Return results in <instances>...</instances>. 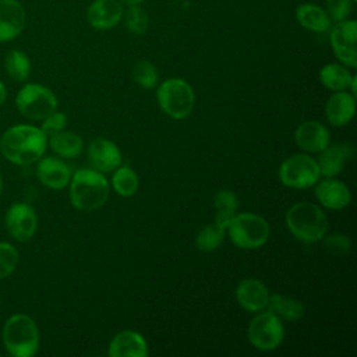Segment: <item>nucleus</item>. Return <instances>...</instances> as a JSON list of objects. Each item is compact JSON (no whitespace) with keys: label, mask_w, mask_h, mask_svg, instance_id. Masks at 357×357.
Masks as SVG:
<instances>
[{"label":"nucleus","mask_w":357,"mask_h":357,"mask_svg":"<svg viewBox=\"0 0 357 357\" xmlns=\"http://www.w3.org/2000/svg\"><path fill=\"white\" fill-rule=\"evenodd\" d=\"M47 137L40 127L15 124L0 137V152L6 160L18 166L36 163L46 152Z\"/></svg>","instance_id":"f257e3e1"},{"label":"nucleus","mask_w":357,"mask_h":357,"mask_svg":"<svg viewBox=\"0 0 357 357\" xmlns=\"http://www.w3.org/2000/svg\"><path fill=\"white\" fill-rule=\"evenodd\" d=\"M71 205L81 212H93L107 201L110 187L103 173L95 169L77 170L68 183Z\"/></svg>","instance_id":"f03ea898"},{"label":"nucleus","mask_w":357,"mask_h":357,"mask_svg":"<svg viewBox=\"0 0 357 357\" xmlns=\"http://www.w3.org/2000/svg\"><path fill=\"white\" fill-rule=\"evenodd\" d=\"M284 223L293 237L304 243H317L328 231V216L317 204L301 201L291 205L286 215Z\"/></svg>","instance_id":"7ed1b4c3"},{"label":"nucleus","mask_w":357,"mask_h":357,"mask_svg":"<svg viewBox=\"0 0 357 357\" xmlns=\"http://www.w3.org/2000/svg\"><path fill=\"white\" fill-rule=\"evenodd\" d=\"M6 351L13 357H33L39 350V328L28 314L17 312L7 318L1 331Z\"/></svg>","instance_id":"20e7f679"},{"label":"nucleus","mask_w":357,"mask_h":357,"mask_svg":"<svg viewBox=\"0 0 357 357\" xmlns=\"http://www.w3.org/2000/svg\"><path fill=\"white\" fill-rule=\"evenodd\" d=\"M230 241L241 250H257L262 247L269 238L268 222L251 212L236 213L226 229Z\"/></svg>","instance_id":"39448f33"},{"label":"nucleus","mask_w":357,"mask_h":357,"mask_svg":"<svg viewBox=\"0 0 357 357\" xmlns=\"http://www.w3.org/2000/svg\"><path fill=\"white\" fill-rule=\"evenodd\" d=\"M156 100L169 117L184 120L194 109L195 93L187 81L181 78H169L158 86Z\"/></svg>","instance_id":"423d86ee"},{"label":"nucleus","mask_w":357,"mask_h":357,"mask_svg":"<svg viewBox=\"0 0 357 357\" xmlns=\"http://www.w3.org/2000/svg\"><path fill=\"white\" fill-rule=\"evenodd\" d=\"M18 112L28 120H43L57 110V98L52 89L42 84H25L15 96Z\"/></svg>","instance_id":"0eeeda50"},{"label":"nucleus","mask_w":357,"mask_h":357,"mask_svg":"<svg viewBox=\"0 0 357 357\" xmlns=\"http://www.w3.org/2000/svg\"><path fill=\"white\" fill-rule=\"evenodd\" d=\"M321 178L317 160L307 153H296L286 158L279 167V180L283 185L307 190Z\"/></svg>","instance_id":"6e6552de"},{"label":"nucleus","mask_w":357,"mask_h":357,"mask_svg":"<svg viewBox=\"0 0 357 357\" xmlns=\"http://www.w3.org/2000/svg\"><path fill=\"white\" fill-rule=\"evenodd\" d=\"M247 336L257 350L272 351L278 349L284 339L282 319L269 310L259 311V314L250 321Z\"/></svg>","instance_id":"1a4fd4ad"},{"label":"nucleus","mask_w":357,"mask_h":357,"mask_svg":"<svg viewBox=\"0 0 357 357\" xmlns=\"http://www.w3.org/2000/svg\"><path fill=\"white\" fill-rule=\"evenodd\" d=\"M357 22L354 20L337 21L329 32V42L332 50L339 61L346 67H357Z\"/></svg>","instance_id":"9d476101"},{"label":"nucleus","mask_w":357,"mask_h":357,"mask_svg":"<svg viewBox=\"0 0 357 357\" xmlns=\"http://www.w3.org/2000/svg\"><path fill=\"white\" fill-rule=\"evenodd\" d=\"M4 227L17 241H28L38 229V215L26 202H15L8 206L4 216Z\"/></svg>","instance_id":"9b49d317"},{"label":"nucleus","mask_w":357,"mask_h":357,"mask_svg":"<svg viewBox=\"0 0 357 357\" xmlns=\"http://www.w3.org/2000/svg\"><path fill=\"white\" fill-rule=\"evenodd\" d=\"M26 13L18 0H0V43L11 42L21 35Z\"/></svg>","instance_id":"f8f14e48"},{"label":"nucleus","mask_w":357,"mask_h":357,"mask_svg":"<svg viewBox=\"0 0 357 357\" xmlns=\"http://www.w3.org/2000/svg\"><path fill=\"white\" fill-rule=\"evenodd\" d=\"M88 160L92 169L100 173H112L123 163V156L113 141L96 138L89 144Z\"/></svg>","instance_id":"ddd939ff"},{"label":"nucleus","mask_w":357,"mask_h":357,"mask_svg":"<svg viewBox=\"0 0 357 357\" xmlns=\"http://www.w3.org/2000/svg\"><path fill=\"white\" fill-rule=\"evenodd\" d=\"M314 194L324 208L332 211H340L346 208L351 201V194L346 183L335 177H325L324 180H318L315 183Z\"/></svg>","instance_id":"4468645a"},{"label":"nucleus","mask_w":357,"mask_h":357,"mask_svg":"<svg viewBox=\"0 0 357 357\" xmlns=\"http://www.w3.org/2000/svg\"><path fill=\"white\" fill-rule=\"evenodd\" d=\"M271 293L259 279H243L236 287V298L240 307L248 312H259L268 308Z\"/></svg>","instance_id":"2eb2a0df"},{"label":"nucleus","mask_w":357,"mask_h":357,"mask_svg":"<svg viewBox=\"0 0 357 357\" xmlns=\"http://www.w3.org/2000/svg\"><path fill=\"white\" fill-rule=\"evenodd\" d=\"M123 13V3L119 0H95L88 7L86 20L92 28L107 31L120 24Z\"/></svg>","instance_id":"dca6fc26"},{"label":"nucleus","mask_w":357,"mask_h":357,"mask_svg":"<svg viewBox=\"0 0 357 357\" xmlns=\"http://www.w3.org/2000/svg\"><path fill=\"white\" fill-rule=\"evenodd\" d=\"M294 141L303 151L319 153L331 144V134L322 123L307 120L296 128Z\"/></svg>","instance_id":"f3484780"},{"label":"nucleus","mask_w":357,"mask_h":357,"mask_svg":"<svg viewBox=\"0 0 357 357\" xmlns=\"http://www.w3.org/2000/svg\"><path fill=\"white\" fill-rule=\"evenodd\" d=\"M36 177L38 180L50 190H63L71 180V170L61 159L46 156L36 162Z\"/></svg>","instance_id":"a211bd4d"},{"label":"nucleus","mask_w":357,"mask_h":357,"mask_svg":"<svg viewBox=\"0 0 357 357\" xmlns=\"http://www.w3.org/2000/svg\"><path fill=\"white\" fill-rule=\"evenodd\" d=\"M354 148L350 144L328 145L319 152L317 160L319 173L324 177H336L344 169V165L353 158Z\"/></svg>","instance_id":"6ab92c4d"},{"label":"nucleus","mask_w":357,"mask_h":357,"mask_svg":"<svg viewBox=\"0 0 357 357\" xmlns=\"http://www.w3.org/2000/svg\"><path fill=\"white\" fill-rule=\"evenodd\" d=\"M107 354L110 357H146L148 343L137 331H120L112 339Z\"/></svg>","instance_id":"aec40b11"},{"label":"nucleus","mask_w":357,"mask_h":357,"mask_svg":"<svg viewBox=\"0 0 357 357\" xmlns=\"http://www.w3.org/2000/svg\"><path fill=\"white\" fill-rule=\"evenodd\" d=\"M356 113V96L347 91L333 92L325 105L328 121L335 127L347 126Z\"/></svg>","instance_id":"412c9836"},{"label":"nucleus","mask_w":357,"mask_h":357,"mask_svg":"<svg viewBox=\"0 0 357 357\" xmlns=\"http://www.w3.org/2000/svg\"><path fill=\"white\" fill-rule=\"evenodd\" d=\"M296 20L297 22L311 32H326L331 28V18L328 13L312 3L300 4L296 8Z\"/></svg>","instance_id":"4be33fe9"},{"label":"nucleus","mask_w":357,"mask_h":357,"mask_svg":"<svg viewBox=\"0 0 357 357\" xmlns=\"http://www.w3.org/2000/svg\"><path fill=\"white\" fill-rule=\"evenodd\" d=\"M47 145L56 155L64 159H74L82 152L84 141L78 134L61 130L47 137Z\"/></svg>","instance_id":"5701e85b"},{"label":"nucleus","mask_w":357,"mask_h":357,"mask_svg":"<svg viewBox=\"0 0 357 357\" xmlns=\"http://www.w3.org/2000/svg\"><path fill=\"white\" fill-rule=\"evenodd\" d=\"M351 79H353V75L350 74V71L343 64L329 63V64H325L319 70L321 84L332 92L347 91L349 86H350Z\"/></svg>","instance_id":"b1692460"},{"label":"nucleus","mask_w":357,"mask_h":357,"mask_svg":"<svg viewBox=\"0 0 357 357\" xmlns=\"http://www.w3.org/2000/svg\"><path fill=\"white\" fill-rule=\"evenodd\" d=\"M268 310L278 315L280 319L286 321H297L303 318L305 312V308L300 300L284 294H272L269 297Z\"/></svg>","instance_id":"393cba45"},{"label":"nucleus","mask_w":357,"mask_h":357,"mask_svg":"<svg viewBox=\"0 0 357 357\" xmlns=\"http://www.w3.org/2000/svg\"><path fill=\"white\" fill-rule=\"evenodd\" d=\"M215 206V223L227 229L231 219L236 216L238 209V201L234 192L230 190H219L213 197Z\"/></svg>","instance_id":"a878e982"},{"label":"nucleus","mask_w":357,"mask_h":357,"mask_svg":"<svg viewBox=\"0 0 357 357\" xmlns=\"http://www.w3.org/2000/svg\"><path fill=\"white\" fill-rule=\"evenodd\" d=\"M4 71L17 82H24L31 75V60L28 54L20 49H13L4 56Z\"/></svg>","instance_id":"bb28decb"},{"label":"nucleus","mask_w":357,"mask_h":357,"mask_svg":"<svg viewBox=\"0 0 357 357\" xmlns=\"http://www.w3.org/2000/svg\"><path fill=\"white\" fill-rule=\"evenodd\" d=\"M112 185H113V190L119 195H121V197H131V195H134L137 192L138 185H139L138 174L130 166H121L120 165L113 172Z\"/></svg>","instance_id":"cd10ccee"},{"label":"nucleus","mask_w":357,"mask_h":357,"mask_svg":"<svg viewBox=\"0 0 357 357\" xmlns=\"http://www.w3.org/2000/svg\"><path fill=\"white\" fill-rule=\"evenodd\" d=\"M225 234H226V229H223L215 222L209 223L197 233L195 245L199 251L211 252L220 247V244L225 240Z\"/></svg>","instance_id":"c85d7f7f"},{"label":"nucleus","mask_w":357,"mask_h":357,"mask_svg":"<svg viewBox=\"0 0 357 357\" xmlns=\"http://www.w3.org/2000/svg\"><path fill=\"white\" fill-rule=\"evenodd\" d=\"M123 15H124V24L131 33L142 35L146 32L149 20H148L146 11L142 7H139L138 4L128 6V8L123 13Z\"/></svg>","instance_id":"c756f323"},{"label":"nucleus","mask_w":357,"mask_h":357,"mask_svg":"<svg viewBox=\"0 0 357 357\" xmlns=\"http://www.w3.org/2000/svg\"><path fill=\"white\" fill-rule=\"evenodd\" d=\"M156 67L148 60H139L132 68V79L144 89H153L158 84Z\"/></svg>","instance_id":"7c9ffc66"},{"label":"nucleus","mask_w":357,"mask_h":357,"mask_svg":"<svg viewBox=\"0 0 357 357\" xmlns=\"http://www.w3.org/2000/svg\"><path fill=\"white\" fill-rule=\"evenodd\" d=\"M20 254L15 245L8 241H0V280L8 278L17 268Z\"/></svg>","instance_id":"2f4dec72"},{"label":"nucleus","mask_w":357,"mask_h":357,"mask_svg":"<svg viewBox=\"0 0 357 357\" xmlns=\"http://www.w3.org/2000/svg\"><path fill=\"white\" fill-rule=\"evenodd\" d=\"M324 248L333 254V255H340V254H347L350 250V238L342 233H333L329 236H324Z\"/></svg>","instance_id":"473e14b6"},{"label":"nucleus","mask_w":357,"mask_h":357,"mask_svg":"<svg viewBox=\"0 0 357 357\" xmlns=\"http://www.w3.org/2000/svg\"><path fill=\"white\" fill-rule=\"evenodd\" d=\"M351 4L353 0H326V13L331 18V21H343L347 20V17L351 13Z\"/></svg>","instance_id":"72a5a7b5"},{"label":"nucleus","mask_w":357,"mask_h":357,"mask_svg":"<svg viewBox=\"0 0 357 357\" xmlns=\"http://www.w3.org/2000/svg\"><path fill=\"white\" fill-rule=\"evenodd\" d=\"M66 126H67V116L63 112L54 110L42 120L40 130L46 134V137H50V135L64 130Z\"/></svg>","instance_id":"f704fd0d"},{"label":"nucleus","mask_w":357,"mask_h":357,"mask_svg":"<svg viewBox=\"0 0 357 357\" xmlns=\"http://www.w3.org/2000/svg\"><path fill=\"white\" fill-rule=\"evenodd\" d=\"M6 99H7V88L3 84V81H0V107L4 105Z\"/></svg>","instance_id":"c9c22d12"},{"label":"nucleus","mask_w":357,"mask_h":357,"mask_svg":"<svg viewBox=\"0 0 357 357\" xmlns=\"http://www.w3.org/2000/svg\"><path fill=\"white\" fill-rule=\"evenodd\" d=\"M349 88H350V91H351V95L356 96V93H357V77H356V75H353V79H351Z\"/></svg>","instance_id":"e433bc0d"},{"label":"nucleus","mask_w":357,"mask_h":357,"mask_svg":"<svg viewBox=\"0 0 357 357\" xmlns=\"http://www.w3.org/2000/svg\"><path fill=\"white\" fill-rule=\"evenodd\" d=\"M119 1L123 3V4H127V6H132V4H139L144 0H119Z\"/></svg>","instance_id":"4c0bfd02"},{"label":"nucleus","mask_w":357,"mask_h":357,"mask_svg":"<svg viewBox=\"0 0 357 357\" xmlns=\"http://www.w3.org/2000/svg\"><path fill=\"white\" fill-rule=\"evenodd\" d=\"M1 192H3V176L0 172V197H1Z\"/></svg>","instance_id":"58836bf2"},{"label":"nucleus","mask_w":357,"mask_h":357,"mask_svg":"<svg viewBox=\"0 0 357 357\" xmlns=\"http://www.w3.org/2000/svg\"><path fill=\"white\" fill-rule=\"evenodd\" d=\"M353 1H357V0H353Z\"/></svg>","instance_id":"ea45409f"}]
</instances>
